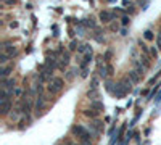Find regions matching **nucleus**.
<instances>
[{
    "instance_id": "f03ea898",
    "label": "nucleus",
    "mask_w": 161,
    "mask_h": 145,
    "mask_svg": "<svg viewBox=\"0 0 161 145\" xmlns=\"http://www.w3.org/2000/svg\"><path fill=\"white\" fill-rule=\"evenodd\" d=\"M16 47L15 45H8V44H5L3 45V53H7V55H10V56H13V55H16Z\"/></svg>"
},
{
    "instance_id": "423d86ee",
    "label": "nucleus",
    "mask_w": 161,
    "mask_h": 145,
    "mask_svg": "<svg viewBox=\"0 0 161 145\" xmlns=\"http://www.w3.org/2000/svg\"><path fill=\"white\" fill-rule=\"evenodd\" d=\"M129 77L132 79V82H139V81H140V74H139L135 69H134V71H129Z\"/></svg>"
},
{
    "instance_id": "f257e3e1",
    "label": "nucleus",
    "mask_w": 161,
    "mask_h": 145,
    "mask_svg": "<svg viewBox=\"0 0 161 145\" xmlns=\"http://www.w3.org/2000/svg\"><path fill=\"white\" fill-rule=\"evenodd\" d=\"M63 84H64V81L61 79V77H53V82L48 85V90H50L52 94L60 92L61 89H63Z\"/></svg>"
},
{
    "instance_id": "4468645a",
    "label": "nucleus",
    "mask_w": 161,
    "mask_h": 145,
    "mask_svg": "<svg viewBox=\"0 0 161 145\" xmlns=\"http://www.w3.org/2000/svg\"><path fill=\"white\" fill-rule=\"evenodd\" d=\"M10 71H12L10 66H3V68H2V77H7L8 74H10Z\"/></svg>"
},
{
    "instance_id": "a878e982",
    "label": "nucleus",
    "mask_w": 161,
    "mask_h": 145,
    "mask_svg": "<svg viewBox=\"0 0 161 145\" xmlns=\"http://www.w3.org/2000/svg\"><path fill=\"white\" fill-rule=\"evenodd\" d=\"M5 3H7V5H15L16 0H5Z\"/></svg>"
},
{
    "instance_id": "6ab92c4d",
    "label": "nucleus",
    "mask_w": 161,
    "mask_h": 145,
    "mask_svg": "<svg viewBox=\"0 0 161 145\" xmlns=\"http://www.w3.org/2000/svg\"><path fill=\"white\" fill-rule=\"evenodd\" d=\"M85 116L93 118V116H97V111H95V110H87V111H85Z\"/></svg>"
},
{
    "instance_id": "c756f323",
    "label": "nucleus",
    "mask_w": 161,
    "mask_h": 145,
    "mask_svg": "<svg viewBox=\"0 0 161 145\" xmlns=\"http://www.w3.org/2000/svg\"><path fill=\"white\" fill-rule=\"evenodd\" d=\"M76 45H77L76 42H71V47H69V48H71V50H74V48H76Z\"/></svg>"
},
{
    "instance_id": "412c9836",
    "label": "nucleus",
    "mask_w": 161,
    "mask_h": 145,
    "mask_svg": "<svg viewBox=\"0 0 161 145\" xmlns=\"http://www.w3.org/2000/svg\"><path fill=\"white\" fill-rule=\"evenodd\" d=\"M92 106H93V108H97V110H103V105H101L100 102H93Z\"/></svg>"
},
{
    "instance_id": "7c9ffc66",
    "label": "nucleus",
    "mask_w": 161,
    "mask_h": 145,
    "mask_svg": "<svg viewBox=\"0 0 161 145\" xmlns=\"http://www.w3.org/2000/svg\"><path fill=\"white\" fill-rule=\"evenodd\" d=\"M80 145H90V144H84V142H82V144H80Z\"/></svg>"
},
{
    "instance_id": "aec40b11",
    "label": "nucleus",
    "mask_w": 161,
    "mask_h": 145,
    "mask_svg": "<svg viewBox=\"0 0 161 145\" xmlns=\"http://www.w3.org/2000/svg\"><path fill=\"white\" fill-rule=\"evenodd\" d=\"M85 26H89V28H95V23H93L92 18H90V20H85Z\"/></svg>"
},
{
    "instance_id": "bb28decb",
    "label": "nucleus",
    "mask_w": 161,
    "mask_h": 145,
    "mask_svg": "<svg viewBox=\"0 0 161 145\" xmlns=\"http://www.w3.org/2000/svg\"><path fill=\"white\" fill-rule=\"evenodd\" d=\"M87 47H89V45H82V47L79 48V52H80V53H84L85 50H87Z\"/></svg>"
},
{
    "instance_id": "39448f33",
    "label": "nucleus",
    "mask_w": 161,
    "mask_h": 145,
    "mask_svg": "<svg viewBox=\"0 0 161 145\" xmlns=\"http://www.w3.org/2000/svg\"><path fill=\"white\" fill-rule=\"evenodd\" d=\"M10 110H12V103H10L8 100L7 102H2V115H7Z\"/></svg>"
},
{
    "instance_id": "f8f14e48",
    "label": "nucleus",
    "mask_w": 161,
    "mask_h": 145,
    "mask_svg": "<svg viewBox=\"0 0 161 145\" xmlns=\"http://www.w3.org/2000/svg\"><path fill=\"white\" fill-rule=\"evenodd\" d=\"M148 56H150V55H143V56H142V58H140L145 68H150V61H148Z\"/></svg>"
},
{
    "instance_id": "2eb2a0df",
    "label": "nucleus",
    "mask_w": 161,
    "mask_h": 145,
    "mask_svg": "<svg viewBox=\"0 0 161 145\" xmlns=\"http://www.w3.org/2000/svg\"><path fill=\"white\" fill-rule=\"evenodd\" d=\"M90 60H92V52L85 55V60H84V63H82V68H85V66H87V63H89Z\"/></svg>"
},
{
    "instance_id": "a211bd4d",
    "label": "nucleus",
    "mask_w": 161,
    "mask_h": 145,
    "mask_svg": "<svg viewBox=\"0 0 161 145\" xmlns=\"http://www.w3.org/2000/svg\"><path fill=\"white\" fill-rule=\"evenodd\" d=\"M150 56H152V58H156V56H158V50L155 47L150 48Z\"/></svg>"
},
{
    "instance_id": "cd10ccee",
    "label": "nucleus",
    "mask_w": 161,
    "mask_h": 145,
    "mask_svg": "<svg viewBox=\"0 0 161 145\" xmlns=\"http://www.w3.org/2000/svg\"><path fill=\"white\" fill-rule=\"evenodd\" d=\"M10 28H18V23H16V21H12V23H10Z\"/></svg>"
},
{
    "instance_id": "6e6552de",
    "label": "nucleus",
    "mask_w": 161,
    "mask_h": 145,
    "mask_svg": "<svg viewBox=\"0 0 161 145\" xmlns=\"http://www.w3.org/2000/svg\"><path fill=\"white\" fill-rule=\"evenodd\" d=\"M45 106V100H44V97H39V100H37V103H36V108H37V111H40V110Z\"/></svg>"
},
{
    "instance_id": "c85d7f7f",
    "label": "nucleus",
    "mask_w": 161,
    "mask_h": 145,
    "mask_svg": "<svg viewBox=\"0 0 161 145\" xmlns=\"http://www.w3.org/2000/svg\"><path fill=\"white\" fill-rule=\"evenodd\" d=\"M110 56H111V52H106V55H105V58H106V61H110Z\"/></svg>"
},
{
    "instance_id": "f3484780",
    "label": "nucleus",
    "mask_w": 161,
    "mask_h": 145,
    "mask_svg": "<svg viewBox=\"0 0 161 145\" xmlns=\"http://www.w3.org/2000/svg\"><path fill=\"white\" fill-rule=\"evenodd\" d=\"M106 69L105 66H100V69H98V74H100V77H106Z\"/></svg>"
},
{
    "instance_id": "4be33fe9",
    "label": "nucleus",
    "mask_w": 161,
    "mask_h": 145,
    "mask_svg": "<svg viewBox=\"0 0 161 145\" xmlns=\"http://www.w3.org/2000/svg\"><path fill=\"white\" fill-rule=\"evenodd\" d=\"M156 47L161 50V32H160V34H158V36H156Z\"/></svg>"
},
{
    "instance_id": "9b49d317",
    "label": "nucleus",
    "mask_w": 161,
    "mask_h": 145,
    "mask_svg": "<svg viewBox=\"0 0 161 145\" xmlns=\"http://www.w3.org/2000/svg\"><path fill=\"white\" fill-rule=\"evenodd\" d=\"M8 58H10V55H7V53L2 52V56H0V63H2V66H5V64H7Z\"/></svg>"
},
{
    "instance_id": "dca6fc26",
    "label": "nucleus",
    "mask_w": 161,
    "mask_h": 145,
    "mask_svg": "<svg viewBox=\"0 0 161 145\" xmlns=\"http://www.w3.org/2000/svg\"><path fill=\"white\" fill-rule=\"evenodd\" d=\"M135 71L139 72L140 76H142V74H143V68H142V64L139 63V61H135Z\"/></svg>"
},
{
    "instance_id": "20e7f679",
    "label": "nucleus",
    "mask_w": 161,
    "mask_h": 145,
    "mask_svg": "<svg viewBox=\"0 0 161 145\" xmlns=\"http://www.w3.org/2000/svg\"><path fill=\"white\" fill-rule=\"evenodd\" d=\"M72 132L76 134L77 137H82L87 131H85V127H82V126H74V127H72Z\"/></svg>"
},
{
    "instance_id": "1a4fd4ad",
    "label": "nucleus",
    "mask_w": 161,
    "mask_h": 145,
    "mask_svg": "<svg viewBox=\"0 0 161 145\" xmlns=\"http://www.w3.org/2000/svg\"><path fill=\"white\" fill-rule=\"evenodd\" d=\"M143 39H145V40H153V39H155V36H153V31L147 29V31L143 32Z\"/></svg>"
},
{
    "instance_id": "b1692460",
    "label": "nucleus",
    "mask_w": 161,
    "mask_h": 145,
    "mask_svg": "<svg viewBox=\"0 0 161 145\" xmlns=\"http://www.w3.org/2000/svg\"><path fill=\"white\" fill-rule=\"evenodd\" d=\"M21 94H23L21 89H16V90H15V97H21Z\"/></svg>"
},
{
    "instance_id": "ddd939ff",
    "label": "nucleus",
    "mask_w": 161,
    "mask_h": 145,
    "mask_svg": "<svg viewBox=\"0 0 161 145\" xmlns=\"http://www.w3.org/2000/svg\"><path fill=\"white\" fill-rule=\"evenodd\" d=\"M121 85L126 89V90H131V81H127V79H122L121 81Z\"/></svg>"
},
{
    "instance_id": "0eeeda50",
    "label": "nucleus",
    "mask_w": 161,
    "mask_h": 145,
    "mask_svg": "<svg viewBox=\"0 0 161 145\" xmlns=\"http://www.w3.org/2000/svg\"><path fill=\"white\" fill-rule=\"evenodd\" d=\"M90 129H92L93 132H100L101 131V123L100 121H93V124L90 126Z\"/></svg>"
},
{
    "instance_id": "393cba45",
    "label": "nucleus",
    "mask_w": 161,
    "mask_h": 145,
    "mask_svg": "<svg viewBox=\"0 0 161 145\" xmlns=\"http://www.w3.org/2000/svg\"><path fill=\"white\" fill-rule=\"evenodd\" d=\"M129 21H131V20H129L127 16H124V18H122V24H124V26H127V24H129Z\"/></svg>"
},
{
    "instance_id": "9d476101",
    "label": "nucleus",
    "mask_w": 161,
    "mask_h": 145,
    "mask_svg": "<svg viewBox=\"0 0 161 145\" xmlns=\"http://www.w3.org/2000/svg\"><path fill=\"white\" fill-rule=\"evenodd\" d=\"M13 85H15V81L10 79V81H3V85H2V87L3 89H12Z\"/></svg>"
},
{
    "instance_id": "5701e85b",
    "label": "nucleus",
    "mask_w": 161,
    "mask_h": 145,
    "mask_svg": "<svg viewBox=\"0 0 161 145\" xmlns=\"http://www.w3.org/2000/svg\"><path fill=\"white\" fill-rule=\"evenodd\" d=\"M18 110H15V113H12V115H10V118H12V119H18Z\"/></svg>"
},
{
    "instance_id": "7ed1b4c3",
    "label": "nucleus",
    "mask_w": 161,
    "mask_h": 145,
    "mask_svg": "<svg viewBox=\"0 0 161 145\" xmlns=\"http://www.w3.org/2000/svg\"><path fill=\"white\" fill-rule=\"evenodd\" d=\"M100 20L103 21V23H110V21L113 20V15L110 12H101L100 13Z\"/></svg>"
}]
</instances>
